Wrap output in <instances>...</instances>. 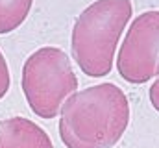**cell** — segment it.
I'll return each instance as SVG.
<instances>
[{"label": "cell", "mask_w": 159, "mask_h": 148, "mask_svg": "<svg viewBox=\"0 0 159 148\" xmlns=\"http://www.w3.org/2000/svg\"><path fill=\"white\" fill-rule=\"evenodd\" d=\"M129 124V102L115 83L76 91L59 113V137L67 148H113Z\"/></svg>", "instance_id": "cell-1"}, {"label": "cell", "mask_w": 159, "mask_h": 148, "mask_svg": "<svg viewBox=\"0 0 159 148\" xmlns=\"http://www.w3.org/2000/svg\"><path fill=\"white\" fill-rule=\"evenodd\" d=\"M131 0H94L78 15L70 48L83 74L102 78L111 72L117 44L131 21Z\"/></svg>", "instance_id": "cell-2"}, {"label": "cell", "mask_w": 159, "mask_h": 148, "mask_svg": "<svg viewBox=\"0 0 159 148\" xmlns=\"http://www.w3.org/2000/svg\"><path fill=\"white\" fill-rule=\"evenodd\" d=\"M20 85L32 111L50 120L78 91V76L67 52L57 46H43L24 61Z\"/></svg>", "instance_id": "cell-3"}, {"label": "cell", "mask_w": 159, "mask_h": 148, "mask_svg": "<svg viewBox=\"0 0 159 148\" xmlns=\"http://www.w3.org/2000/svg\"><path fill=\"white\" fill-rule=\"evenodd\" d=\"M117 71L128 83H146L159 76V9L137 15L119 48Z\"/></svg>", "instance_id": "cell-4"}, {"label": "cell", "mask_w": 159, "mask_h": 148, "mask_svg": "<svg viewBox=\"0 0 159 148\" xmlns=\"http://www.w3.org/2000/svg\"><path fill=\"white\" fill-rule=\"evenodd\" d=\"M0 148H54V145L34 120L11 117L0 122Z\"/></svg>", "instance_id": "cell-5"}, {"label": "cell", "mask_w": 159, "mask_h": 148, "mask_svg": "<svg viewBox=\"0 0 159 148\" xmlns=\"http://www.w3.org/2000/svg\"><path fill=\"white\" fill-rule=\"evenodd\" d=\"M34 0H0V35L17 30L32 9Z\"/></svg>", "instance_id": "cell-6"}, {"label": "cell", "mask_w": 159, "mask_h": 148, "mask_svg": "<svg viewBox=\"0 0 159 148\" xmlns=\"http://www.w3.org/2000/svg\"><path fill=\"white\" fill-rule=\"evenodd\" d=\"M9 81H11V78H9L7 61H6V58H4V54H2V50H0V98L6 96V93H7V89H9Z\"/></svg>", "instance_id": "cell-7"}, {"label": "cell", "mask_w": 159, "mask_h": 148, "mask_svg": "<svg viewBox=\"0 0 159 148\" xmlns=\"http://www.w3.org/2000/svg\"><path fill=\"white\" fill-rule=\"evenodd\" d=\"M148 96H150V102L154 106V109L159 113V76L154 80V83L150 85V91H148Z\"/></svg>", "instance_id": "cell-8"}]
</instances>
